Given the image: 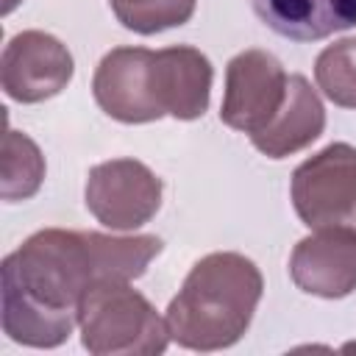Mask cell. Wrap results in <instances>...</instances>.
<instances>
[{
  "label": "cell",
  "mask_w": 356,
  "mask_h": 356,
  "mask_svg": "<svg viewBox=\"0 0 356 356\" xmlns=\"http://www.w3.org/2000/svg\"><path fill=\"white\" fill-rule=\"evenodd\" d=\"M161 248L164 242L153 234L36 231L3 259V331L31 348L67 342L81 298L100 281L139 278Z\"/></svg>",
  "instance_id": "6da1fadb"
},
{
  "label": "cell",
  "mask_w": 356,
  "mask_h": 356,
  "mask_svg": "<svg viewBox=\"0 0 356 356\" xmlns=\"http://www.w3.org/2000/svg\"><path fill=\"white\" fill-rule=\"evenodd\" d=\"M211 61L189 44L164 50L114 47L92 78L97 106L120 122H153L164 114L197 120L211 97Z\"/></svg>",
  "instance_id": "7a4b0ae2"
},
{
  "label": "cell",
  "mask_w": 356,
  "mask_h": 356,
  "mask_svg": "<svg viewBox=\"0 0 356 356\" xmlns=\"http://www.w3.org/2000/svg\"><path fill=\"white\" fill-rule=\"evenodd\" d=\"M261 289V273L248 256L231 250L203 256L167 306L170 339L189 350L231 348L248 331Z\"/></svg>",
  "instance_id": "3957f363"
},
{
  "label": "cell",
  "mask_w": 356,
  "mask_h": 356,
  "mask_svg": "<svg viewBox=\"0 0 356 356\" xmlns=\"http://www.w3.org/2000/svg\"><path fill=\"white\" fill-rule=\"evenodd\" d=\"M81 342L95 356H153L170 342L167 320L128 281L95 284L78 306Z\"/></svg>",
  "instance_id": "277c9868"
},
{
  "label": "cell",
  "mask_w": 356,
  "mask_h": 356,
  "mask_svg": "<svg viewBox=\"0 0 356 356\" xmlns=\"http://www.w3.org/2000/svg\"><path fill=\"white\" fill-rule=\"evenodd\" d=\"M292 203L309 228H353L356 206V147L334 142L292 172Z\"/></svg>",
  "instance_id": "5b68a950"
},
{
  "label": "cell",
  "mask_w": 356,
  "mask_h": 356,
  "mask_svg": "<svg viewBox=\"0 0 356 356\" xmlns=\"http://www.w3.org/2000/svg\"><path fill=\"white\" fill-rule=\"evenodd\" d=\"M83 200L106 228L134 231L159 211L161 178L136 159H111L89 170Z\"/></svg>",
  "instance_id": "8992f818"
},
{
  "label": "cell",
  "mask_w": 356,
  "mask_h": 356,
  "mask_svg": "<svg viewBox=\"0 0 356 356\" xmlns=\"http://www.w3.org/2000/svg\"><path fill=\"white\" fill-rule=\"evenodd\" d=\"M286 81L281 61L267 50H242L228 61L225 95L220 106V120L248 136L264 131L278 114L286 97Z\"/></svg>",
  "instance_id": "52a82bcc"
},
{
  "label": "cell",
  "mask_w": 356,
  "mask_h": 356,
  "mask_svg": "<svg viewBox=\"0 0 356 356\" xmlns=\"http://www.w3.org/2000/svg\"><path fill=\"white\" fill-rule=\"evenodd\" d=\"M72 70L67 44L44 31H22L3 50V92L17 103H42L70 83Z\"/></svg>",
  "instance_id": "ba28073f"
},
{
  "label": "cell",
  "mask_w": 356,
  "mask_h": 356,
  "mask_svg": "<svg viewBox=\"0 0 356 356\" xmlns=\"http://www.w3.org/2000/svg\"><path fill=\"white\" fill-rule=\"evenodd\" d=\"M289 275L298 289L325 300L356 289V228L328 225L303 236L289 256Z\"/></svg>",
  "instance_id": "9c48e42d"
},
{
  "label": "cell",
  "mask_w": 356,
  "mask_h": 356,
  "mask_svg": "<svg viewBox=\"0 0 356 356\" xmlns=\"http://www.w3.org/2000/svg\"><path fill=\"white\" fill-rule=\"evenodd\" d=\"M323 128H325V108L317 92L303 75H289L284 106L278 108V114L270 120L264 131L250 136V142L264 156L284 159L309 147L323 134Z\"/></svg>",
  "instance_id": "30bf717a"
},
{
  "label": "cell",
  "mask_w": 356,
  "mask_h": 356,
  "mask_svg": "<svg viewBox=\"0 0 356 356\" xmlns=\"http://www.w3.org/2000/svg\"><path fill=\"white\" fill-rule=\"evenodd\" d=\"M256 17L284 39L320 42L356 25V0H250Z\"/></svg>",
  "instance_id": "8fae6325"
},
{
  "label": "cell",
  "mask_w": 356,
  "mask_h": 356,
  "mask_svg": "<svg viewBox=\"0 0 356 356\" xmlns=\"http://www.w3.org/2000/svg\"><path fill=\"white\" fill-rule=\"evenodd\" d=\"M44 181V156L39 145L14 128L3 134V167H0V195L8 203L28 200L39 192Z\"/></svg>",
  "instance_id": "7c38bea8"
},
{
  "label": "cell",
  "mask_w": 356,
  "mask_h": 356,
  "mask_svg": "<svg viewBox=\"0 0 356 356\" xmlns=\"http://www.w3.org/2000/svg\"><path fill=\"white\" fill-rule=\"evenodd\" d=\"M314 78L331 103L356 108V39L328 44L314 61Z\"/></svg>",
  "instance_id": "4fadbf2b"
},
{
  "label": "cell",
  "mask_w": 356,
  "mask_h": 356,
  "mask_svg": "<svg viewBox=\"0 0 356 356\" xmlns=\"http://www.w3.org/2000/svg\"><path fill=\"white\" fill-rule=\"evenodd\" d=\"M114 17L134 33L150 36L189 22L195 0H108Z\"/></svg>",
  "instance_id": "5bb4252c"
},
{
  "label": "cell",
  "mask_w": 356,
  "mask_h": 356,
  "mask_svg": "<svg viewBox=\"0 0 356 356\" xmlns=\"http://www.w3.org/2000/svg\"><path fill=\"white\" fill-rule=\"evenodd\" d=\"M22 0H3V14H11Z\"/></svg>",
  "instance_id": "9a60e30c"
},
{
  "label": "cell",
  "mask_w": 356,
  "mask_h": 356,
  "mask_svg": "<svg viewBox=\"0 0 356 356\" xmlns=\"http://www.w3.org/2000/svg\"><path fill=\"white\" fill-rule=\"evenodd\" d=\"M353 228H356V206H353Z\"/></svg>",
  "instance_id": "2e32d148"
}]
</instances>
